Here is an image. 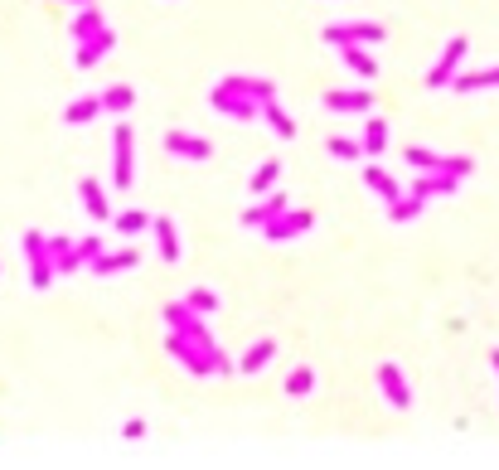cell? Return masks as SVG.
Instances as JSON below:
<instances>
[{
  "label": "cell",
  "instance_id": "2e32d148",
  "mask_svg": "<svg viewBox=\"0 0 499 470\" xmlns=\"http://www.w3.org/2000/svg\"><path fill=\"white\" fill-rule=\"evenodd\" d=\"M97 29H107V19H102V10L97 5H78V15H73V39H92Z\"/></svg>",
  "mask_w": 499,
  "mask_h": 470
},
{
  "label": "cell",
  "instance_id": "277c9868",
  "mask_svg": "<svg viewBox=\"0 0 499 470\" xmlns=\"http://www.w3.org/2000/svg\"><path fill=\"white\" fill-rule=\"evenodd\" d=\"M310 223H316V213H310V209H282V213H277V219L262 228V238H272V243H291V238H300V233H306Z\"/></svg>",
  "mask_w": 499,
  "mask_h": 470
},
{
  "label": "cell",
  "instance_id": "9c48e42d",
  "mask_svg": "<svg viewBox=\"0 0 499 470\" xmlns=\"http://www.w3.org/2000/svg\"><path fill=\"white\" fill-rule=\"evenodd\" d=\"M136 262H141L136 248H112V252H102V258L92 262L88 272H92V277H117V272H131Z\"/></svg>",
  "mask_w": 499,
  "mask_h": 470
},
{
  "label": "cell",
  "instance_id": "cb8c5ba5",
  "mask_svg": "<svg viewBox=\"0 0 499 470\" xmlns=\"http://www.w3.org/2000/svg\"><path fill=\"white\" fill-rule=\"evenodd\" d=\"M456 93H480V88H499V68H480V73H456Z\"/></svg>",
  "mask_w": 499,
  "mask_h": 470
},
{
  "label": "cell",
  "instance_id": "5b68a950",
  "mask_svg": "<svg viewBox=\"0 0 499 470\" xmlns=\"http://www.w3.org/2000/svg\"><path fill=\"white\" fill-rule=\"evenodd\" d=\"M465 49H471V39H461V35H456L451 44H446V54L436 58V68L427 73V88H451V78H456V68H461Z\"/></svg>",
  "mask_w": 499,
  "mask_h": 470
},
{
  "label": "cell",
  "instance_id": "4fadbf2b",
  "mask_svg": "<svg viewBox=\"0 0 499 470\" xmlns=\"http://www.w3.org/2000/svg\"><path fill=\"white\" fill-rule=\"evenodd\" d=\"M44 248H49V258H54L58 277H73V272H82V262H78V243H68V238H44Z\"/></svg>",
  "mask_w": 499,
  "mask_h": 470
},
{
  "label": "cell",
  "instance_id": "ac0fdd59",
  "mask_svg": "<svg viewBox=\"0 0 499 470\" xmlns=\"http://www.w3.org/2000/svg\"><path fill=\"white\" fill-rule=\"evenodd\" d=\"M359 146H363V156H383V150H388V121H383V117L363 121V141H359Z\"/></svg>",
  "mask_w": 499,
  "mask_h": 470
},
{
  "label": "cell",
  "instance_id": "52a82bcc",
  "mask_svg": "<svg viewBox=\"0 0 499 470\" xmlns=\"http://www.w3.org/2000/svg\"><path fill=\"white\" fill-rule=\"evenodd\" d=\"M383 39V25H330L325 29V44L345 49V44H378Z\"/></svg>",
  "mask_w": 499,
  "mask_h": 470
},
{
  "label": "cell",
  "instance_id": "6da1fadb",
  "mask_svg": "<svg viewBox=\"0 0 499 470\" xmlns=\"http://www.w3.org/2000/svg\"><path fill=\"white\" fill-rule=\"evenodd\" d=\"M209 107L218 112V117H228V121H253V117H262V102H257L253 93H243V88H228L223 78H218V88L209 93Z\"/></svg>",
  "mask_w": 499,
  "mask_h": 470
},
{
  "label": "cell",
  "instance_id": "83f0119b",
  "mask_svg": "<svg viewBox=\"0 0 499 470\" xmlns=\"http://www.w3.org/2000/svg\"><path fill=\"white\" fill-rule=\"evenodd\" d=\"M310 388H316V369H310V364H300V369L286 374V393H291V397H306Z\"/></svg>",
  "mask_w": 499,
  "mask_h": 470
},
{
  "label": "cell",
  "instance_id": "f1b7e54d",
  "mask_svg": "<svg viewBox=\"0 0 499 470\" xmlns=\"http://www.w3.org/2000/svg\"><path fill=\"white\" fill-rule=\"evenodd\" d=\"M112 223H117V233H141V228H151V213H141V209H127V213H112Z\"/></svg>",
  "mask_w": 499,
  "mask_h": 470
},
{
  "label": "cell",
  "instance_id": "ffe728a7",
  "mask_svg": "<svg viewBox=\"0 0 499 470\" xmlns=\"http://www.w3.org/2000/svg\"><path fill=\"white\" fill-rule=\"evenodd\" d=\"M339 58H345L349 73H359V78H378V64H373V54H363V44H345V49H339Z\"/></svg>",
  "mask_w": 499,
  "mask_h": 470
},
{
  "label": "cell",
  "instance_id": "484cf974",
  "mask_svg": "<svg viewBox=\"0 0 499 470\" xmlns=\"http://www.w3.org/2000/svg\"><path fill=\"white\" fill-rule=\"evenodd\" d=\"M131 102H136V93H131L127 83H117V88H107V93H102V112L121 117V112H131Z\"/></svg>",
  "mask_w": 499,
  "mask_h": 470
},
{
  "label": "cell",
  "instance_id": "7402d4cb",
  "mask_svg": "<svg viewBox=\"0 0 499 470\" xmlns=\"http://www.w3.org/2000/svg\"><path fill=\"white\" fill-rule=\"evenodd\" d=\"M272 359H277V344H272V340H257L253 350H247L243 359H238V369H243V374H262Z\"/></svg>",
  "mask_w": 499,
  "mask_h": 470
},
{
  "label": "cell",
  "instance_id": "8fae6325",
  "mask_svg": "<svg viewBox=\"0 0 499 470\" xmlns=\"http://www.w3.org/2000/svg\"><path fill=\"white\" fill-rule=\"evenodd\" d=\"M282 209H291V199H286V194H282V189H277V194H272V199L253 204V209H247V213H243V228H267V223H272V219H277V213H282Z\"/></svg>",
  "mask_w": 499,
  "mask_h": 470
},
{
  "label": "cell",
  "instance_id": "44dd1931",
  "mask_svg": "<svg viewBox=\"0 0 499 470\" xmlns=\"http://www.w3.org/2000/svg\"><path fill=\"white\" fill-rule=\"evenodd\" d=\"M422 209H427V199L408 189V194H398V199L388 204V219H393V223H412V219H417Z\"/></svg>",
  "mask_w": 499,
  "mask_h": 470
},
{
  "label": "cell",
  "instance_id": "5bb4252c",
  "mask_svg": "<svg viewBox=\"0 0 499 470\" xmlns=\"http://www.w3.org/2000/svg\"><path fill=\"white\" fill-rule=\"evenodd\" d=\"M78 199H82V209H88V213H92V219H97V223H107V219H112L107 189H102L97 180H82V185H78Z\"/></svg>",
  "mask_w": 499,
  "mask_h": 470
},
{
  "label": "cell",
  "instance_id": "4dcf8cb0",
  "mask_svg": "<svg viewBox=\"0 0 499 470\" xmlns=\"http://www.w3.org/2000/svg\"><path fill=\"white\" fill-rule=\"evenodd\" d=\"M102 252H107V243H102V238H82V243H78V262H82V267H92Z\"/></svg>",
  "mask_w": 499,
  "mask_h": 470
},
{
  "label": "cell",
  "instance_id": "ba28073f",
  "mask_svg": "<svg viewBox=\"0 0 499 470\" xmlns=\"http://www.w3.org/2000/svg\"><path fill=\"white\" fill-rule=\"evenodd\" d=\"M165 150L180 156V160H209L214 146L204 136H190V131H165Z\"/></svg>",
  "mask_w": 499,
  "mask_h": 470
},
{
  "label": "cell",
  "instance_id": "7c38bea8",
  "mask_svg": "<svg viewBox=\"0 0 499 470\" xmlns=\"http://www.w3.org/2000/svg\"><path fill=\"white\" fill-rule=\"evenodd\" d=\"M456 180L451 170H417V185H412V194H422V199H432V194H456Z\"/></svg>",
  "mask_w": 499,
  "mask_h": 470
},
{
  "label": "cell",
  "instance_id": "d4e9b609",
  "mask_svg": "<svg viewBox=\"0 0 499 470\" xmlns=\"http://www.w3.org/2000/svg\"><path fill=\"white\" fill-rule=\"evenodd\" d=\"M262 121L277 131V136H286V141L296 136V121H291L286 112H282V102H277V97H272V102H262Z\"/></svg>",
  "mask_w": 499,
  "mask_h": 470
},
{
  "label": "cell",
  "instance_id": "603a6c76",
  "mask_svg": "<svg viewBox=\"0 0 499 470\" xmlns=\"http://www.w3.org/2000/svg\"><path fill=\"white\" fill-rule=\"evenodd\" d=\"M97 112H102V97H73L64 107V121H68V127H88Z\"/></svg>",
  "mask_w": 499,
  "mask_h": 470
},
{
  "label": "cell",
  "instance_id": "1f68e13d",
  "mask_svg": "<svg viewBox=\"0 0 499 470\" xmlns=\"http://www.w3.org/2000/svg\"><path fill=\"white\" fill-rule=\"evenodd\" d=\"M330 156H335V160H359V156H363V146H359V141L335 136V141H330Z\"/></svg>",
  "mask_w": 499,
  "mask_h": 470
},
{
  "label": "cell",
  "instance_id": "836d02e7",
  "mask_svg": "<svg viewBox=\"0 0 499 470\" xmlns=\"http://www.w3.org/2000/svg\"><path fill=\"white\" fill-rule=\"evenodd\" d=\"M490 364H495V374H499V350H495V354H490Z\"/></svg>",
  "mask_w": 499,
  "mask_h": 470
},
{
  "label": "cell",
  "instance_id": "d6986e66",
  "mask_svg": "<svg viewBox=\"0 0 499 470\" xmlns=\"http://www.w3.org/2000/svg\"><path fill=\"white\" fill-rule=\"evenodd\" d=\"M363 185H369L373 194H378L383 204H393V199H398V194H402V189H398V180H393V175H388V170H383V166H369V170H363Z\"/></svg>",
  "mask_w": 499,
  "mask_h": 470
},
{
  "label": "cell",
  "instance_id": "30bf717a",
  "mask_svg": "<svg viewBox=\"0 0 499 470\" xmlns=\"http://www.w3.org/2000/svg\"><path fill=\"white\" fill-rule=\"evenodd\" d=\"M378 388H383V397H388L393 407H408L412 403V393H408V378H402L398 364H378Z\"/></svg>",
  "mask_w": 499,
  "mask_h": 470
},
{
  "label": "cell",
  "instance_id": "7a4b0ae2",
  "mask_svg": "<svg viewBox=\"0 0 499 470\" xmlns=\"http://www.w3.org/2000/svg\"><path fill=\"white\" fill-rule=\"evenodd\" d=\"M131 146H136V136H131L127 121H117V131H112V185L121 194L131 189V175H136V156H131Z\"/></svg>",
  "mask_w": 499,
  "mask_h": 470
},
{
  "label": "cell",
  "instance_id": "8992f818",
  "mask_svg": "<svg viewBox=\"0 0 499 470\" xmlns=\"http://www.w3.org/2000/svg\"><path fill=\"white\" fill-rule=\"evenodd\" d=\"M112 49H117V29L107 25V29H97L92 39H82V44L73 49V64H78V68H92V64H102Z\"/></svg>",
  "mask_w": 499,
  "mask_h": 470
},
{
  "label": "cell",
  "instance_id": "4316f807",
  "mask_svg": "<svg viewBox=\"0 0 499 470\" xmlns=\"http://www.w3.org/2000/svg\"><path fill=\"white\" fill-rule=\"evenodd\" d=\"M277 180H282V160H267V166H257V175L247 180V189L253 194H272Z\"/></svg>",
  "mask_w": 499,
  "mask_h": 470
},
{
  "label": "cell",
  "instance_id": "e0dca14e",
  "mask_svg": "<svg viewBox=\"0 0 499 470\" xmlns=\"http://www.w3.org/2000/svg\"><path fill=\"white\" fill-rule=\"evenodd\" d=\"M151 233H155V243H160V258L180 262V233H175V223L170 219H151Z\"/></svg>",
  "mask_w": 499,
  "mask_h": 470
},
{
  "label": "cell",
  "instance_id": "9a60e30c",
  "mask_svg": "<svg viewBox=\"0 0 499 470\" xmlns=\"http://www.w3.org/2000/svg\"><path fill=\"white\" fill-rule=\"evenodd\" d=\"M330 112H373V93L369 88H355V93H325Z\"/></svg>",
  "mask_w": 499,
  "mask_h": 470
},
{
  "label": "cell",
  "instance_id": "d6a6232c",
  "mask_svg": "<svg viewBox=\"0 0 499 470\" xmlns=\"http://www.w3.org/2000/svg\"><path fill=\"white\" fill-rule=\"evenodd\" d=\"M121 436H127V442H141V436H145V422H141V417H131V422L121 427Z\"/></svg>",
  "mask_w": 499,
  "mask_h": 470
},
{
  "label": "cell",
  "instance_id": "e575fe53",
  "mask_svg": "<svg viewBox=\"0 0 499 470\" xmlns=\"http://www.w3.org/2000/svg\"><path fill=\"white\" fill-rule=\"evenodd\" d=\"M68 5H92V0H68Z\"/></svg>",
  "mask_w": 499,
  "mask_h": 470
},
{
  "label": "cell",
  "instance_id": "f546056e",
  "mask_svg": "<svg viewBox=\"0 0 499 470\" xmlns=\"http://www.w3.org/2000/svg\"><path fill=\"white\" fill-rule=\"evenodd\" d=\"M184 305H190V311H199V315H209V311H218V296L199 286V291H190V296H184Z\"/></svg>",
  "mask_w": 499,
  "mask_h": 470
},
{
  "label": "cell",
  "instance_id": "3957f363",
  "mask_svg": "<svg viewBox=\"0 0 499 470\" xmlns=\"http://www.w3.org/2000/svg\"><path fill=\"white\" fill-rule=\"evenodd\" d=\"M25 258H29V286H35V291H49L54 277H58V267H54V258H49L44 233H39V228L25 233Z\"/></svg>",
  "mask_w": 499,
  "mask_h": 470
}]
</instances>
